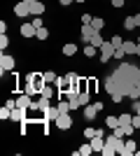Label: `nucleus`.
Wrapping results in <instances>:
<instances>
[{
	"instance_id": "obj_15",
	"label": "nucleus",
	"mask_w": 140,
	"mask_h": 156,
	"mask_svg": "<svg viewBox=\"0 0 140 156\" xmlns=\"http://www.w3.org/2000/svg\"><path fill=\"white\" fill-rule=\"evenodd\" d=\"M23 119H26V110H21V107L12 110V121H19V124H23Z\"/></svg>"
},
{
	"instance_id": "obj_1",
	"label": "nucleus",
	"mask_w": 140,
	"mask_h": 156,
	"mask_svg": "<svg viewBox=\"0 0 140 156\" xmlns=\"http://www.w3.org/2000/svg\"><path fill=\"white\" fill-rule=\"evenodd\" d=\"M110 75L114 77L117 89H119L124 96H128L131 89H133V84L140 82V68L135 63H119V65H117V70H112Z\"/></svg>"
},
{
	"instance_id": "obj_34",
	"label": "nucleus",
	"mask_w": 140,
	"mask_h": 156,
	"mask_svg": "<svg viewBox=\"0 0 140 156\" xmlns=\"http://www.w3.org/2000/svg\"><path fill=\"white\" fill-rule=\"evenodd\" d=\"M96 51H98V49H96L93 44H87V47H84V56H96Z\"/></svg>"
},
{
	"instance_id": "obj_49",
	"label": "nucleus",
	"mask_w": 140,
	"mask_h": 156,
	"mask_svg": "<svg viewBox=\"0 0 140 156\" xmlns=\"http://www.w3.org/2000/svg\"><path fill=\"white\" fill-rule=\"evenodd\" d=\"M75 2H87V0H75Z\"/></svg>"
},
{
	"instance_id": "obj_24",
	"label": "nucleus",
	"mask_w": 140,
	"mask_h": 156,
	"mask_svg": "<svg viewBox=\"0 0 140 156\" xmlns=\"http://www.w3.org/2000/svg\"><path fill=\"white\" fill-rule=\"evenodd\" d=\"M126 98H131V100H138V98H140V82L133 84V89H131V93H128Z\"/></svg>"
},
{
	"instance_id": "obj_36",
	"label": "nucleus",
	"mask_w": 140,
	"mask_h": 156,
	"mask_svg": "<svg viewBox=\"0 0 140 156\" xmlns=\"http://www.w3.org/2000/svg\"><path fill=\"white\" fill-rule=\"evenodd\" d=\"M38 103H40V110H42V112H45L47 107H52V105H49V98H45V96H42L40 100H38Z\"/></svg>"
},
{
	"instance_id": "obj_28",
	"label": "nucleus",
	"mask_w": 140,
	"mask_h": 156,
	"mask_svg": "<svg viewBox=\"0 0 140 156\" xmlns=\"http://www.w3.org/2000/svg\"><path fill=\"white\" fill-rule=\"evenodd\" d=\"M110 42H112L114 49H119V47L124 44V37H121V35H112V37H110Z\"/></svg>"
},
{
	"instance_id": "obj_35",
	"label": "nucleus",
	"mask_w": 140,
	"mask_h": 156,
	"mask_svg": "<svg viewBox=\"0 0 140 156\" xmlns=\"http://www.w3.org/2000/svg\"><path fill=\"white\" fill-rule=\"evenodd\" d=\"M100 154H103V156H114V154H117V149H114V147H107V144H105Z\"/></svg>"
},
{
	"instance_id": "obj_16",
	"label": "nucleus",
	"mask_w": 140,
	"mask_h": 156,
	"mask_svg": "<svg viewBox=\"0 0 140 156\" xmlns=\"http://www.w3.org/2000/svg\"><path fill=\"white\" fill-rule=\"evenodd\" d=\"M103 42H105V40L100 37V30H96V33H93V37L89 40V44H93L96 49H100V47H103Z\"/></svg>"
},
{
	"instance_id": "obj_26",
	"label": "nucleus",
	"mask_w": 140,
	"mask_h": 156,
	"mask_svg": "<svg viewBox=\"0 0 140 156\" xmlns=\"http://www.w3.org/2000/svg\"><path fill=\"white\" fill-rule=\"evenodd\" d=\"M56 107H59V112H73V110H70V100H68V98H66V100H59Z\"/></svg>"
},
{
	"instance_id": "obj_13",
	"label": "nucleus",
	"mask_w": 140,
	"mask_h": 156,
	"mask_svg": "<svg viewBox=\"0 0 140 156\" xmlns=\"http://www.w3.org/2000/svg\"><path fill=\"white\" fill-rule=\"evenodd\" d=\"M45 12H47V7H45V2H40V0L31 7V16H42Z\"/></svg>"
},
{
	"instance_id": "obj_8",
	"label": "nucleus",
	"mask_w": 140,
	"mask_h": 156,
	"mask_svg": "<svg viewBox=\"0 0 140 156\" xmlns=\"http://www.w3.org/2000/svg\"><path fill=\"white\" fill-rule=\"evenodd\" d=\"M135 151H138V144H135V140H133V137H126V147H124L119 154H121V156H131V154H135Z\"/></svg>"
},
{
	"instance_id": "obj_25",
	"label": "nucleus",
	"mask_w": 140,
	"mask_h": 156,
	"mask_svg": "<svg viewBox=\"0 0 140 156\" xmlns=\"http://www.w3.org/2000/svg\"><path fill=\"white\" fill-rule=\"evenodd\" d=\"M124 28H126V30L138 28V26H135V16H126V19H124Z\"/></svg>"
},
{
	"instance_id": "obj_9",
	"label": "nucleus",
	"mask_w": 140,
	"mask_h": 156,
	"mask_svg": "<svg viewBox=\"0 0 140 156\" xmlns=\"http://www.w3.org/2000/svg\"><path fill=\"white\" fill-rule=\"evenodd\" d=\"M31 103H33V100H31V96H28L26 91L16 98V107H21V110H26V112H28V107H31Z\"/></svg>"
},
{
	"instance_id": "obj_40",
	"label": "nucleus",
	"mask_w": 140,
	"mask_h": 156,
	"mask_svg": "<svg viewBox=\"0 0 140 156\" xmlns=\"http://www.w3.org/2000/svg\"><path fill=\"white\" fill-rule=\"evenodd\" d=\"M80 19H82V23H91V21H93V16H91V14H82Z\"/></svg>"
},
{
	"instance_id": "obj_43",
	"label": "nucleus",
	"mask_w": 140,
	"mask_h": 156,
	"mask_svg": "<svg viewBox=\"0 0 140 156\" xmlns=\"http://www.w3.org/2000/svg\"><path fill=\"white\" fill-rule=\"evenodd\" d=\"M110 2H112V7H117V9H119V7H124V2H126V0H110Z\"/></svg>"
},
{
	"instance_id": "obj_44",
	"label": "nucleus",
	"mask_w": 140,
	"mask_h": 156,
	"mask_svg": "<svg viewBox=\"0 0 140 156\" xmlns=\"http://www.w3.org/2000/svg\"><path fill=\"white\" fill-rule=\"evenodd\" d=\"M31 23H33L35 28H42V19H33V21H31Z\"/></svg>"
},
{
	"instance_id": "obj_37",
	"label": "nucleus",
	"mask_w": 140,
	"mask_h": 156,
	"mask_svg": "<svg viewBox=\"0 0 140 156\" xmlns=\"http://www.w3.org/2000/svg\"><path fill=\"white\" fill-rule=\"evenodd\" d=\"M96 130H98V128H91V126H89V128L84 130V137H87V140H91V137L96 135Z\"/></svg>"
},
{
	"instance_id": "obj_51",
	"label": "nucleus",
	"mask_w": 140,
	"mask_h": 156,
	"mask_svg": "<svg viewBox=\"0 0 140 156\" xmlns=\"http://www.w3.org/2000/svg\"><path fill=\"white\" fill-rule=\"evenodd\" d=\"M138 151H140V149H138Z\"/></svg>"
},
{
	"instance_id": "obj_42",
	"label": "nucleus",
	"mask_w": 140,
	"mask_h": 156,
	"mask_svg": "<svg viewBox=\"0 0 140 156\" xmlns=\"http://www.w3.org/2000/svg\"><path fill=\"white\" fill-rule=\"evenodd\" d=\"M133 114H140V98L133 100Z\"/></svg>"
},
{
	"instance_id": "obj_31",
	"label": "nucleus",
	"mask_w": 140,
	"mask_h": 156,
	"mask_svg": "<svg viewBox=\"0 0 140 156\" xmlns=\"http://www.w3.org/2000/svg\"><path fill=\"white\" fill-rule=\"evenodd\" d=\"M23 91H26L28 96H35V93H40V91H38V86H35V84H26V86H23Z\"/></svg>"
},
{
	"instance_id": "obj_48",
	"label": "nucleus",
	"mask_w": 140,
	"mask_h": 156,
	"mask_svg": "<svg viewBox=\"0 0 140 156\" xmlns=\"http://www.w3.org/2000/svg\"><path fill=\"white\" fill-rule=\"evenodd\" d=\"M135 54L140 56V42H135Z\"/></svg>"
},
{
	"instance_id": "obj_41",
	"label": "nucleus",
	"mask_w": 140,
	"mask_h": 156,
	"mask_svg": "<svg viewBox=\"0 0 140 156\" xmlns=\"http://www.w3.org/2000/svg\"><path fill=\"white\" fill-rule=\"evenodd\" d=\"M82 105H80V100H77V98H75V100H70V110H80Z\"/></svg>"
},
{
	"instance_id": "obj_50",
	"label": "nucleus",
	"mask_w": 140,
	"mask_h": 156,
	"mask_svg": "<svg viewBox=\"0 0 140 156\" xmlns=\"http://www.w3.org/2000/svg\"><path fill=\"white\" fill-rule=\"evenodd\" d=\"M135 42H140V37H138V40H135Z\"/></svg>"
},
{
	"instance_id": "obj_39",
	"label": "nucleus",
	"mask_w": 140,
	"mask_h": 156,
	"mask_svg": "<svg viewBox=\"0 0 140 156\" xmlns=\"http://www.w3.org/2000/svg\"><path fill=\"white\" fill-rule=\"evenodd\" d=\"M7 107H9V110H16V98H7Z\"/></svg>"
},
{
	"instance_id": "obj_23",
	"label": "nucleus",
	"mask_w": 140,
	"mask_h": 156,
	"mask_svg": "<svg viewBox=\"0 0 140 156\" xmlns=\"http://www.w3.org/2000/svg\"><path fill=\"white\" fill-rule=\"evenodd\" d=\"M91 26L96 28V30H103V28H105V19H100V16H93Z\"/></svg>"
},
{
	"instance_id": "obj_6",
	"label": "nucleus",
	"mask_w": 140,
	"mask_h": 156,
	"mask_svg": "<svg viewBox=\"0 0 140 156\" xmlns=\"http://www.w3.org/2000/svg\"><path fill=\"white\" fill-rule=\"evenodd\" d=\"M14 14H16V16H19V19H26V16H31V7L26 5V2H16V5H14Z\"/></svg>"
},
{
	"instance_id": "obj_2",
	"label": "nucleus",
	"mask_w": 140,
	"mask_h": 156,
	"mask_svg": "<svg viewBox=\"0 0 140 156\" xmlns=\"http://www.w3.org/2000/svg\"><path fill=\"white\" fill-rule=\"evenodd\" d=\"M56 128L61 130H70L73 128V117H70V112H59V117H56Z\"/></svg>"
},
{
	"instance_id": "obj_22",
	"label": "nucleus",
	"mask_w": 140,
	"mask_h": 156,
	"mask_svg": "<svg viewBox=\"0 0 140 156\" xmlns=\"http://www.w3.org/2000/svg\"><path fill=\"white\" fill-rule=\"evenodd\" d=\"M89 154H93V147H91V142H84L80 147V156H89Z\"/></svg>"
},
{
	"instance_id": "obj_21",
	"label": "nucleus",
	"mask_w": 140,
	"mask_h": 156,
	"mask_svg": "<svg viewBox=\"0 0 140 156\" xmlns=\"http://www.w3.org/2000/svg\"><path fill=\"white\" fill-rule=\"evenodd\" d=\"M105 126H107L110 130L117 128V126H119V117H112V114H110V117H105Z\"/></svg>"
},
{
	"instance_id": "obj_47",
	"label": "nucleus",
	"mask_w": 140,
	"mask_h": 156,
	"mask_svg": "<svg viewBox=\"0 0 140 156\" xmlns=\"http://www.w3.org/2000/svg\"><path fill=\"white\" fill-rule=\"evenodd\" d=\"M135 26H140V12L135 14Z\"/></svg>"
},
{
	"instance_id": "obj_10",
	"label": "nucleus",
	"mask_w": 140,
	"mask_h": 156,
	"mask_svg": "<svg viewBox=\"0 0 140 156\" xmlns=\"http://www.w3.org/2000/svg\"><path fill=\"white\" fill-rule=\"evenodd\" d=\"M54 86H56V91H59V98H61V96H63V91H66L68 86H70V82H68V77H56Z\"/></svg>"
},
{
	"instance_id": "obj_33",
	"label": "nucleus",
	"mask_w": 140,
	"mask_h": 156,
	"mask_svg": "<svg viewBox=\"0 0 140 156\" xmlns=\"http://www.w3.org/2000/svg\"><path fill=\"white\" fill-rule=\"evenodd\" d=\"M7 44H9V37H7V33H2V35H0V49L5 51V49H7Z\"/></svg>"
},
{
	"instance_id": "obj_38",
	"label": "nucleus",
	"mask_w": 140,
	"mask_h": 156,
	"mask_svg": "<svg viewBox=\"0 0 140 156\" xmlns=\"http://www.w3.org/2000/svg\"><path fill=\"white\" fill-rule=\"evenodd\" d=\"M124 56H126V51H124L121 47H119V49H114V58H117V61H121Z\"/></svg>"
},
{
	"instance_id": "obj_30",
	"label": "nucleus",
	"mask_w": 140,
	"mask_h": 156,
	"mask_svg": "<svg viewBox=\"0 0 140 156\" xmlns=\"http://www.w3.org/2000/svg\"><path fill=\"white\" fill-rule=\"evenodd\" d=\"M131 119H133V114H128V112L126 114H119V124L126 126V124H131Z\"/></svg>"
},
{
	"instance_id": "obj_7",
	"label": "nucleus",
	"mask_w": 140,
	"mask_h": 156,
	"mask_svg": "<svg viewBox=\"0 0 140 156\" xmlns=\"http://www.w3.org/2000/svg\"><path fill=\"white\" fill-rule=\"evenodd\" d=\"M93 33H96V28H93L91 23H82V30H80V35H82V42H87V44H89V40L93 37Z\"/></svg>"
},
{
	"instance_id": "obj_20",
	"label": "nucleus",
	"mask_w": 140,
	"mask_h": 156,
	"mask_svg": "<svg viewBox=\"0 0 140 156\" xmlns=\"http://www.w3.org/2000/svg\"><path fill=\"white\" fill-rule=\"evenodd\" d=\"M75 54H77V44L68 42V44L63 47V56H75Z\"/></svg>"
},
{
	"instance_id": "obj_46",
	"label": "nucleus",
	"mask_w": 140,
	"mask_h": 156,
	"mask_svg": "<svg viewBox=\"0 0 140 156\" xmlns=\"http://www.w3.org/2000/svg\"><path fill=\"white\" fill-rule=\"evenodd\" d=\"M59 2H61L63 7H66V5H70V2H75V0H59Z\"/></svg>"
},
{
	"instance_id": "obj_3",
	"label": "nucleus",
	"mask_w": 140,
	"mask_h": 156,
	"mask_svg": "<svg viewBox=\"0 0 140 156\" xmlns=\"http://www.w3.org/2000/svg\"><path fill=\"white\" fill-rule=\"evenodd\" d=\"M98 51H100V63H107L110 58H114V47H112V42H110V40H105V42H103V47H100Z\"/></svg>"
},
{
	"instance_id": "obj_18",
	"label": "nucleus",
	"mask_w": 140,
	"mask_h": 156,
	"mask_svg": "<svg viewBox=\"0 0 140 156\" xmlns=\"http://www.w3.org/2000/svg\"><path fill=\"white\" fill-rule=\"evenodd\" d=\"M56 117H59V107H47V110H45V119L56 121Z\"/></svg>"
},
{
	"instance_id": "obj_45",
	"label": "nucleus",
	"mask_w": 140,
	"mask_h": 156,
	"mask_svg": "<svg viewBox=\"0 0 140 156\" xmlns=\"http://www.w3.org/2000/svg\"><path fill=\"white\" fill-rule=\"evenodd\" d=\"M21 2H26V5H28V7H33V5H35V2H38V0H21Z\"/></svg>"
},
{
	"instance_id": "obj_14",
	"label": "nucleus",
	"mask_w": 140,
	"mask_h": 156,
	"mask_svg": "<svg viewBox=\"0 0 140 156\" xmlns=\"http://www.w3.org/2000/svg\"><path fill=\"white\" fill-rule=\"evenodd\" d=\"M77 100H80V105H82V107H87V105H91V91H80Z\"/></svg>"
},
{
	"instance_id": "obj_32",
	"label": "nucleus",
	"mask_w": 140,
	"mask_h": 156,
	"mask_svg": "<svg viewBox=\"0 0 140 156\" xmlns=\"http://www.w3.org/2000/svg\"><path fill=\"white\" fill-rule=\"evenodd\" d=\"M35 37H38V40H47V37H49V30H47L45 26L38 28V35H35Z\"/></svg>"
},
{
	"instance_id": "obj_29",
	"label": "nucleus",
	"mask_w": 140,
	"mask_h": 156,
	"mask_svg": "<svg viewBox=\"0 0 140 156\" xmlns=\"http://www.w3.org/2000/svg\"><path fill=\"white\" fill-rule=\"evenodd\" d=\"M0 119H2V121H5V119H12V110H9V107H2V110H0Z\"/></svg>"
},
{
	"instance_id": "obj_27",
	"label": "nucleus",
	"mask_w": 140,
	"mask_h": 156,
	"mask_svg": "<svg viewBox=\"0 0 140 156\" xmlns=\"http://www.w3.org/2000/svg\"><path fill=\"white\" fill-rule=\"evenodd\" d=\"M38 79H40V72H28L26 77H23V82H26V84H33V82H38Z\"/></svg>"
},
{
	"instance_id": "obj_4",
	"label": "nucleus",
	"mask_w": 140,
	"mask_h": 156,
	"mask_svg": "<svg viewBox=\"0 0 140 156\" xmlns=\"http://www.w3.org/2000/svg\"><path fill=\"white\" fill-rule=\"evenodd\" d=\"M103 110V103H91V105H87V107H84V119H87V121H93V119H96V114H98V112Z\"/></svg>"
},
{
	"instance_id": "obj_5",
	"label": "nucleus",
	"mask_w": 140,
	"mask_h": 156,
	"mask_svg": "<svg viewBox=\"0 0 140 156\" xmlns=\"http://www.w3.org/2000/svg\"><path fill=\"white\" fill-rule=\"evenodd\" d=\"M14 65H16V61H14V56H9V54L2 51V56H0V68H2V75L5 72H12Z\"/></svg>"
},
{
	"instance_id": "obj_19",
	"label": "nucleus",
	"mask_w": 140,
	"mask_h": 156,
	"mask_svg": "<svg viewBox=\"0 0 140 156\" xmlns=\"http://www.w3.org/2000/svg\"><path fill=\"white\" fill-rule=\"evenodd\" d=\"M121 49L126 51V56H131V54H135V42H131V40H124Z\"/></svg>"
},
{
	"instance_id": "obj_17",
	"label": "nucleus",
	"mask_w": 140,
	"mask_h": 156,
	"mask_svg": "<svg viewBox=\"0 0 140 156\" xmlns=\"http://www.w3.org/2000/svg\"><path fill=\"white\" fill-rule=\"evenodd\" d=\"M56 77H59V75H56L54 70H47V72H42V79H45V84H54V82H56Z\"/></svg>"
},
{
	"instance_id": "obj_11",
	"label": "nucleus",
	"mask_w": 140,
	"mask_h": 156,
	"mask_svg": "<svg viewBox=\"0 0 140 156\" xmlns=\"http://www.w3.org/2000/svg\"><path fill=\"white\" fill-rule=\"evenodd\" d=\"M21 35H23V37H35V35H38V28H35L33 23H23V26H21Z\"/></svg>"
},
{
	"instance_id": "obj_12",
	"label": "nucleus",
	"mask_w": 140,
	"mask_h": 156,
	"mask_svg": "<svg viewBox=\"0 0 140 156\" xmlns=\"http://www.w3.org/2000/svg\"><path fill=\"white\" fill-rule=\"evenodd\" d=\"M91 147H93V151H103V147H105V137H100V135H93L91 140Z\"/></svg>"
}]
</instances>
